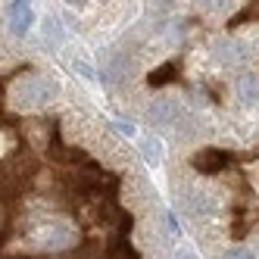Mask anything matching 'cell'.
<instances>
[{
  "label": "cell",
  "mask_w": 259,
  "mask_h": 259,
  "mask_svg": "<svg viewBox=\"0 0 259 259\" xmlns=\"http://www.w3.org/2000/svg\"><path fill=\"white\" fill-rule=\"evenodd\" d=\"M53 97H57V81L53 78H44V75H28V78H19L10 91V103L16 109H41L47 106Z\"/></svg>",
  "instance_id": "6da1fadb"
},
{
  "label": "cell",
  "mask_w": 259,
  "mask_h": 259,
  "mask_svg": "<svg viewBox=\"0 0 259 259\" xmlns=\"http://www.w3.org/2000/svg\"><path fill=\"white\" fill-rule=\"evenodd\" d=\"M72 244H75V228H72L66 219L44 222L41 228L31 231V247L41 250V253H63Z\"/></svg>",
  "instance_id": "7a4b0ae2"
},
{
  "label": "cell",
  "mask_w": 259,
  "mask_h": 259,
  "mask_svg": "<svg viewBox=\"0 0 259 259\" xmlns=\"http://www.w3.org/2000/svg\"><path fill=\"white\" fill-rule=\"evenodd\" d=\"M147 122H150L153 128H178L184 122V109L175 97H159L150 103V109H147Z\"/></svg>",
  "instance_id": "3957f363"
},
{
  "label": "cell",
  "mask_w": 259,
  "mask_h": 259,
  "mask_svg": "<svg viewBox=\"0 0 259 259\" xmlns=\"http://www.w3.org/2000/svg\"><path fill=\"white\" fill-rule=\"evenodd\" d=\"M215 57H219V63H225V66H240V63L250 57V50H247L244 41L225 38V41H219V44H215Z\"/></svg>",
  "instance_id": "277c9868"
},
{
  "label": "cell",
  "mask_w": 259,
  "mask_h": 259,
  "mask_svg": "<svg viewBox=\"0 0 259 259\" xmlns=\"http://www.w3.org/2000/svg\"><path fill=\"white\" fill-rule=\"evenodd\" d=\"M10 22H13V28L16 31H28V25L34 22V13H31V7H25V4H13L10 7Z\"/></svg>",
  "instance_id": "5b68a950"
},
{
  "label": "cell",
  "mask_w": 259,
  "mask_h": 259,
  "mask_svg": "<svg viewBox=\"0 0 259 259\" xmlns=\"http://www.w3.org/2000/svg\"><path fill=\"white\" fill-rule=\"evenodd\" d=\"M237 97L244 103H259V78H253V75L237 78Z\"/></svg>",
  "instance_id": "8992f818"
},
{
  "label": "cell",
  "mask_w": 259,
  "mask_h": 259,
  "mask_svg": "<svg viewBox=\"0 0 259 259\" xmlns=\"http://www.w3.org/2000/svg\"><path fill=\"white\" fill-rule=\"evenodd\" d=\"M141 153H144V159H147V162H159L162 147H159V141H156V138H144V141H141Z\"/></svg>",
  "instance_id": "52a82bcc"
},
{
  "label": "cell",
  "mask_w": 259,
  "mask_h": 259,
  "mask_svg": "<svg viewBox=\"0 0 259 259\" xmlns=\"http://www.w3.org/2000/svg\"><path fill=\"white\" fill-rule=\"evenodd\" d=\"M225 259H256V253L250 247H234V250H225Z\"/></svg>",
  "instance_id": "ba28073f"
},
{
  "label": "cell",
  "mask_w": 259,
  "mask_h": 259,
  "mask_svg": "<svg viewBox=\"0 0 259 259\" xmlns=\"http://www.w3.org/2000/svg\"><path fill=\"white\" fill-rule=\"evenodd\" d=\"M44 28H47V41H53V44H60V41H63V34H60V25H57V19H47V22H44Z\"/></svg>",
  "instance_id": "9c48e42d"
}]
</instances>
